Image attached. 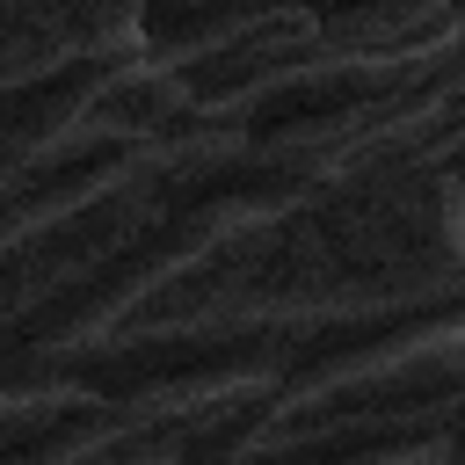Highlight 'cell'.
<instances>
[{
	"instance_id": "5",
	"label": "cell",
	"mask_w": 465,
	"mask_h": 465,
	"mask_svg": "<svg viewBox=\"0 0 465 465\" xmlns=\"http://www.w3.org/2000/svg\"><path fill=\"white\" fill-rule=\"evenodd\" d=\"M153 7L160 0H0V80H44L102 58H131L153 44Z\"/></svg>"
},
{
	"instance_id": "4",
	"label": "cell",
	"mask_w": 465,
	"mask_h": 465,
	"mask_svg": "<svg viewBox=\"0 0 465 465\" xmlns=\"http://www.w3.org/2000/svg\"><path fill=\"white\" fill-rule=\"evenodd\" d=\"M283 378L269 371H189L109 392V407L44 465H203L225 436H240Z\"/></svg>"
},
{
	"instance_id": "1",
	"label": "cell",
	"mask_w": 465,
	"mask_h": 465,
	"mask_svg": "<svg viewBox=\"0 0 465 465\" xmlns=\"http://www.w3.org/2000/svg\"><path fill=\"white\" fill-rule=\"evenodd\" d=\"M465 305V182L450 167L218 196L145 262L7 341V378L131 392L189 371L298 378L371 334Z\"/></svg>"
},
{
	"instance_id": "3",
	"label": "cell",
	"mask_w": 465,
	"mask_h": 465,
	"mask_svg": "<svg viewBox=\"0 0 465 465\" xmlns=\"http://www.w3.org/2000/svg\"><path fill=\"white\" fill-rule=\"evenodd\" d=\"M436 436H465V305L283 378L276 400L203 465H341Z\"/></svg>"
},
{
	"instance_id": "2",
	"label": "cell",
	"mask_w": 465,
	"mask_h": 465,
	"mask_svg": "<svg viewBox=\"0 0 465 465\" xmlns=\"http://www.w3.org/2000/svg\"><path fill=\"white\" fill-rule=\"evenodd\" d=\"M232 160H240V131L203 109L182 138H167L153 153H131V160H109L94 174H73V182L15 203L7 240H0L7 341L36 334L65 305L102 291L131 262H145L189 211L218 203L232 189Z\"/></svg>"
}]
</instances>
